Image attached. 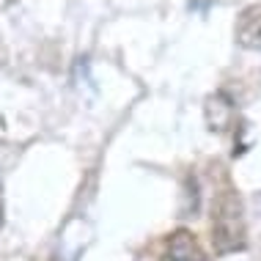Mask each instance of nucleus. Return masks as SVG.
<instances>
[{
  "label": "nucleus",
  "instance_id": "1",
  "mask_svg": "<svg viewBox=\"0 0 261 261\" xmlns=\"http://www.w3.org/2000/svg\"><path fill=\"white\" fill-rule=\"evenodd\" d=\"M212 245H215L217 256H228L248 245L242 198L234 190L217 193L215 203H212Z\"/></svg>",
  "mask_w": 261,
  "mask_h": 261
},
{
  "label": "nucleus",
  "instance_id": "2",
  "mask_svg": "<svg viewBox=\"0 0 261 261\" xmlns=\"http://www.w3.org/2000/svg\"><path fill=\"white\" fill-rule=\"evenodd\" d=\"M237 44L261 53V3L248 6L237 19Z\"/></svg>",
  "mask_w": 261,
  "mask_h": 261
},
{
  "label": "nucleus",
  "instance_id": "3",
  "mask_svg": "<svg viewBox=\"0 0 261 261\" xmlns=\"http://www.w3.org/2000/svg\"><path fill=\"white\" fill-rule=\"evenodd\" d=\"M162 261H206V256H203L201 245L195 242V237L190 234V231L179 228L168 237Z\"/></svg>",
  "mask_w": 261,
  "mask_h": 261
},
{
  "label": "nucleus",
  "instance_id": "4",
  "mask_svg": "<svg viewBox=\"0 0 261 261\" xmlns=\"http://www.w3.org/2000/svg\"><path fill=\"white\" fill-rule=\"evenodd\" d=\"M231 116H234V105H231L228 96L223 94H215L206 99V121H209V129H217L223 132L228 126Z\"/></svg>",
  "mask_w": 261,
  "mask_h": 261
},
{
  "label": "nucleus",
  "instance_id": "5",
  "mask_svg": "<svg viewBox=\"0 0 261 261\" xmlns=\"http://www.w3.org/2000/svg\"><path fill=\"white\" fill-rule=\"evenodd\" d=\"M3 220H6L3 217V201H0V228H3Z\"/></svg>",
  "mask_w": 261,
  "mask_h": 261
}]
</instances>
